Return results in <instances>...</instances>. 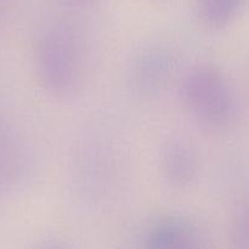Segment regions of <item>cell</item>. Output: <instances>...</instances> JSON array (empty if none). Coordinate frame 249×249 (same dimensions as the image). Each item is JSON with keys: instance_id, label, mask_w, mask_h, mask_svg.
I'll use <instances>...</instances> for the list:
<instances>
[{"instance_id": "6da1fadb", "label": "cell", "mask_w": 249, "mask_h": 249, "mask_svg": "<svg viewBox=\"0 0 249 249\" xmlns=\"http://www.w3.org/2000/svg\"><path fill=\"white\" fill-rule=\"evenodd\" d=\"M36 72L53 96L66 99L77 94L85 77L84 48L79 36L63 27L45 32L36 45Z\"/></svg>"}, {"instance_id": "7a4b0ae2", "label": "cell", "mask_w": 249, "mask_h": 249, "mask_svg": "<svg viewBox=\"0 0 249 249\" xmlns=\"http://www.w3.org/2000/svg\"><path fill=\"white\" fill-rule=\"evenodd\" d=\"M185 107L198 123L221 130L233 123L237 101L228 77L213 65H199L187 72L180 87Z\"/></svg>"}, {"instance_id": "3957f363", "label": "cell", "mask_w": 249, "mask_h": 249, "mask_svg": "<svg viewBox=\"0 0 249 249\" xmlns=\"http://www.w3.org/2000/svg\"><path fill=\"white\" fill-rule=\"evenodd\" d=\"M177 71V57L169 48L150 45L141 49L128 70V87L140 100L151 101L165 92Z\"/></svg>"}, {"instance_id": "277c9868", "label": "cell", "mask_w": 249, "mask_h": 249, "mask_svg": "<svg viewBox=\"0 0 249 249\" xmlns=\"http://www.w3.org/2000/svg\"><path fill=\"white\" fill-rule=\"evenodd\" d=\"M160 172L170 187L182 190L197 179L199 163L191 143L181 138L165 141L160 155Z\"/></svg>"}, {"instance_id": "5b68a950", "label": "cell", "mask_w": 249, "mask_h": 249, "mask_svg": "<svg viewBox=\"0 0 249 249\" xmlns=\"http://www.w3.org/2000/svg\"><path fill=\"white\" fill-rule=\"evenodd\" d=\"M145 249H196L199 247L197 230L189 220L169 216L158 221L148 230Z\"/></svg>"}, {"instance_id": "8992f818", "label": "cell", "mask_w": 249, "mask_h": 249, "mask_svg": "<svg viewBox=\"0 0 249 249\" xmlns=\"http://www.w3.org/2000/svg\"><path fill=\"white\" fill-rule=\"evenodd\" d=\"M245 0H196L198 17L206 26L223 28L240 14Z\"/></svg>"}, {"instance_id": "52a82bcc", "label": "cell", "mask_w": 249, "mask_h": 249, "mask_svg": "<svg viewBox=\"0 0 249 249\" xmlns=\"http://www.w3.org/2000/svg\"><path fill=\"white\" fill-rule=\"evenodd\" d=\"M247 220L243 218L238 223L235 237V249H247Z\"/></svg>"}, {"instance_id": "ba28073f", "label": "cell", "mask_w": 249, "mask_h": 249, "mask_svg": "<svg viewBox=\"0 0 249 249\" xmlns=\"http://www.w3.org/2000/svg\"><path fill=\"white\" fill-rule=\"evenodd\" d=\"M40 249H63V248L60 247V246H56V245H46Z\"/></svg>"}, {"instance_id": "9c48e42d", "label": "cell", "mask_w": 249, "mask_h": 249, "mask_svg": "<svg viewBox=\"0 0 249 249\" xmlns=\"http://www.w3.org/2000/svg\"><path fill=\"white\" fill-rule=\"evenodd\" d=\"M196 249H201V247H198V248H196Z\"/></svg>"}]
</instances>
